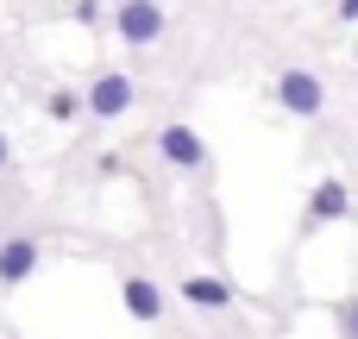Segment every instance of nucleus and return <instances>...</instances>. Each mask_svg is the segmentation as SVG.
Segmentation results:
<instances>
[{
  "label": "nucleus",
  "mask_w": 358,
  "mask_h": 339,
  "mask_svg": "<svg viewBox=\"0 0 358 339\" xmlns=\"http://www.w3.org/2000/svg\"><path fill=\"white\" fill-rule=\"evenodd\" d=\"M277 101L289 107V113H321V101H327V88H321V75H308V69H283L277 75Z\"/></svg>",
  "instance_id": "1"
},
{
  "label": "nucleus",
  "mask_w": 358,
  "mask_h": 339,
  "mask_svg": "<svg viewBox=\"0 0 358 339\" xmlns=\"http://www.w3.org/2000/svg\"><path fill=\"white\" fill-rule=\"evenodd\" d=\"M113 25H120L126 44H157V38H164V6H157V0H126Z\"/></svg>",
  "instance_id": "2"
},
{
  "label": "nucleus",
  "mask_w": 358,
  "mask_h": 339,
  "mask_svg": "<svg viewBox=\"0 0 358 339\" xmlns=\"http://www.w3.org/2000/svg\"><path fill=\"white\" fill-rule=\"evenodd\" d=\"M31 271H38V239H25V233L0 239V289H19Z\"/></svg>",
  "instance_id": "3"
},
{
  "label": "nucleus",
  "mask_w": 358,
  "mask_h": 339,
  "mask_svg": "<svg viewBox=\"0 0 358 339\" xmlns=\"http://www.w3.org/2000/svg\"><path fill=\"white\" fill-rule=\"evenodd\" d=\"M132 75H101L94 88H88V113H101V120H120L126 107H132Z\"/></svg>",
  "instance_id": "4"
},
{
  "label": "nucleus",
  "mask_w": 358,
  "mask_h": 339,
  "mask_svg": "<svg viewBox=\"0 0 358 339\" xmlns=\"http://www.w3.org/2000/svg\"><path fill=\"white\" fill-rule=\"evenodd\" d=\"M157 151H164L176 170H201V164H208V145H201L189 126H164V132H157Z\"/></svg>",
  "instance_id": "5"
},
{
  "label": "nucleus",
  "mask_w": 358,
  "mask_h": 339,
  "mask_svg": "<svg viewBox=\"0 0 358 339\" xmlns=\"http://www.w3.org/2000/svg\"><path fill=\"white\" fill-rule=\"evenodd\" d=\"M120 296H126V315H132V321H157V315H164V296H157V283H145V277H126Z\"/></svg>",
  "instance_id": "6"
},
{
  "label": "nucleus",
  "mask_w": 358,
  "mask_h": 339,
  "mask_svg": "<svg viewBox=\"0 0 358 339\" xmlns=\"http://www.w3.org/2000/svg\"><path fill=\"white\" fill-rule=\"evenodd\" d=\"M182 296H189L195 308H227V302H233V289H227L220 277H189V283H182Z\"/></svg>",
  "instance_id": "7"
},
{
  "label": "nucleus",
  "mask_w": 358,
  "mask_h": 339,
  "mask_svg": "<svg viewBox=\"0 0 358 339\" xmlns=\"http://www.w3.org/2000/svg\"><path fill=\"white\" fill-rule=\"evenodd\" d=\"M346 208H352L346 182H321L315 189V220H346Z\"/></svg>",
  "instance_id": "8"
},
{
  "label": "nucleus",
  "mask_w": 358,
  "mask_h": 339,
  "mask_svg": "<svg viewBox=\"0 0 358 339\" xmlns=\"http://www.w3.org/2000/svg\"><path fill=\"white\" fill-rule=\"evenodd\" d=\"M340 327H346V339H358V302H346V308H340Z\"/></svg>",
  "instance_id": "9"
},
{
  "label": "nucleus",
  "mask_w": 358,
  "mask_h": 339,
  "mask_svg": "<svg viewBox=\"0 0 358 339\" xmlns=\"http://www.w3.org/2000/svg\"><path fill=\"white\" fill-rule=\"evenodd\" d=\"M340 13H346V19H358V0H340Z\"/></svg>",
  "instance_id": "10"
},
{
  "label": "nucleus",
  "mask_w": 358,
  "mask_h": 339,
  "mask_svg": "<svg viewBox=\"0 0 358 339\" xmlns=\"http://www.w3.org/2000/svg\"><path fill=\"white\" fill-rule=\"evenodd\" d=\"M6 157H13V151H6V138H0V170H6Z\"/></svg>",
  "instance_id": "11"
}]
</instances>
